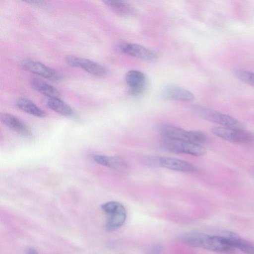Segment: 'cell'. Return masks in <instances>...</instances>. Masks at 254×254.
<instances>
[{"mask_svg":"<svg viewBox=\"0 0 254 254\" xmlns=\"http://www.w3.org/2000/svg\"><path fill=\"white\" fill-rule=\"evenodd\" d=\"M182 240L191 247L200 248L220 254L232 253L235 248L224 234L211 235L197 231L186 233Z\"/></svg>","mask_w":254,"mask_h":254,"instance_id":"cell-1","label":"cell"},{"mask_svg":"<svg viewBox=\"0 0 254 254\" xmlns=\"http://www.w3.org/2000/svg\"><path fill=\"white\" fill-rule=\"evenodd\" d=\"M102 210L107 216L105 229L108 232H113L121 228L125 223L127 210L120 202L111 201L101 205Z\"/></svg>","mask_w":254,"mask_h":254,"instance_id":"cell-2","label":"cell"},{"mask_svg":"<svg viewBox=\"0 0 254 254\" xmlns=\"http://www.w3.org/2000/svg\"><path fill=\"white\" fill-rule=\"evenodd\" d=\"M160 134L166 138L189 141L200 144L207 139L205 133L200 131H188L171 125H164L159 128Z\"/></svg>","mask_w":254,"mask_h":254,"instance_id":"cell-3","label":"cell"},{"mask_svg":"<svg viewBox=\"0 0 254 254\" xmlns=\"http://www.w3.org/2000/svg\"><path fill=\"white\" fill-rule=\"evenodd\" d=\"M193 110L198 116L210 122L224 127L242 128V126L239 121L216 110L202 106H196Z\"/></svg>","mask_w":254,"mask_h":254,"instance_id":"cell-4","label":"cell"},{"mask_svg":"<svg viewBox=\"0 0 254 254\" xmlns=\"http://www.w3.org/2000/svg\"><path fill=\"white\" fill-rule=\"evenodd\" d=\"M163 148L174 153H183L200 156L206 153L205 148L200 144L192 142L164 138L162 142Z\"/></svg>","mask_w":254,"mask_h":254,"instance_id":"cell-5","label":"cell"},{"mask_svg":"<svg viewBox=\"0 0 254 254\" xmlns=\"http://www.w3.org/2000/svg\"><path fill=\"white\" fill-rule=\"evenodd\" d=\"M211 131L217 136L238 144H249L254 140V136L251 133L242 128L214 127Z\"/></svg>","mask_w":254,"mask_h":254,"instance_id":"cell-6","label":"cell"},{"mask_svg":"<svg viewBox=\"0 0 254 254\" xmlns=\"http://www.w3.org/2000/svg\"><path fill=\"white\" fill-rule=\"evenodd\" d=\"M21 66L26 71L51 81H59L62 79L61 73L37 61L24 60L21 63Z\"/></svg>","mask_w":254,"mask_h":254,"instance_id":"cell-7","label":"cell"},{"mask_svg":"<svg viewBox=\"0 0 254 254\" xmlns=\"http://www.w3.org/2000/svg\"><path fill=\"white\" fill-rule=\"evenodd\" d=\"M65 62L70 66L81 68L94 75H103L107 72L105 67L89 59L69 56L66 57Z\"/></svg>","mask_w":254,"mask_h":254,"instance_id":"cell-8","label":"cell"},{"mask_svg":"<svg viewBox=\"0 0 254 254\" xmlns=\"http://www.w3.org/2000/svg\"><path fill=\"white\" fill-rule=\"evenodd\" d=\"M118 47L122 52L145 61H153L157 58L154 52L138 44L122 42Z\"/></svg>","mask_w":254,"mask_h":254,"instance_id":"cell-9","label":"cell"},{"mask_svg":"<svg viewBox=\"0 0 254 254\" xmlns=\"http://www.w3.org/2000/svg\"><path fill=\"white\" fill-rule=\"evenodd\" d=\"M158 166L183 172L194 173L197 171V168L192 164L169 157H159Z\"/></svg>","mask_w":254,"mask_h":254,"instance_id":"cell-10","label":"cell"},{"mask_svg":"<svg viewBox=\"0 0 254 254\" xmlns=\"http://www.w3.org/2000/svg\"><path fill=\"white\" fill-rule=\"evenodd\" d=\"M126 79L131 92L133 94L137 95L141 93L146 87V77L140 71H128L126 75Z\"/></svg>","mask_w":254,"mask_h":254,"instance_id":"cell-11","label":"cell"},{"mask_svg":"<svg viewBox=\"0 0 254 254\" xmlns=\"http://www.w3.org/2000/svg\"><path fill=\"white\" fill-rule=\"evenodd\" d=\"M162 97L167 100L190 101L194 99L193 94L189 91L174 85L165 86L161 91Z\"/></svg>","mask_w":254,"mask_h":254,"instance_id":"cell-12","label":"cell"},{"mask_svg":"<svg viewBox=\"0 0 254 254\" xmlns=\"http://www.w3.org/2000/svg\"><path fill=\"white\" fill-rule=\"evenodd\" d=\"M1 123L12 130L25 136L30 135V130L27 125L18 118L6 113L0 114Z\"/></svg>","mask_w":254,"mask_h":254,"instance_id":"cell-13","label":"cell"},{"mask_svg":"<svg viewBox=\"0 0 254 254\" xmlns=\"http://www.w3.org/2000/svg\"><path fill=\"white\" fill-rule=\"evenodd\" d=\"M29 84L33 89L49 98H60L61 97V93L58 89L39 78H31Z\"/></svg>","mask_w":254,"mask_h":254,"instance_id":"cell-14","label":"cell"},{"mask_svg":"<svg viewBox=\"0 0 254 254\" xmlns=\"http://www.w3.org/2000/svg\"><path fill=\"white\" fill-rule=\"evenodd\" d=\"M93 159L98 164L117 171H124L127 168V162L120 157L95 155Z\"/></svg>","mask_w":254,"mask_h":254,"instance_id":"cell-15","label":"cell"},{"mask_svg":"<svg viewBox=\"0 0 254 254\" xmlns=\"http://www.w3.org/2000/svg\"><path fill=\"white\" fill-rule=\"evenodd\" d=\"M223 234L228 238L235 248H237L245 254H254V244L231 232H225Z\"/></svg>","mask_w":254,"mask_h":254,"instance_id":"cell-16","label":"cell"},{"mask_svg":"<svg viewBox=\"0 0 254 254\" xmlns=\"http://www.w3.org/2000/svg\"><path fill=\"white\" fill-rule=\"evenodd\" d=\"M16 106L20 110L26 113L39 118H44L47 116V113L38 107L30 100L20 97L16 102Z\"/></svg>","mask_w":254,"mask_h":254,"instance_id":"cell-17","label":"cell"},{"mask_svg":"<svg viewBox=\"0 0 254 254\" xmlns=\"http://www.w3.org/2000/svg\"><path fill=\"white\" fill-rule=\"evenodd\" d=\"M47 105L52 110L64 116H70L73 113L72 108L60 98H49Z\"/></svg>","mask_w":254,"mask_h":254,"instance_id":"cell-18","label":"cell"},{"mask_svg":"<svg viewBox=\"0 0 254 254\" xmlns=\"http://www.w3.org/2000/svg\"><path fill=\"white\" fill-rule=\"evenodd\" d=\"M103 2L116 12L126 14L130 11L129 5L126 1L118 0H106Z\"/></svg>","mask_w":254,"mask_h":254,"instance_id":"cell-19","label":"cell"},{"mask_svg":"<svg viewBox=\"0 0 254 254\" xmlns=\"http://www.w3.org/2000/svg\"><path fill=\"white\" fill-rule=\"evenodd\" d=\"M235 76L246 84L254 86V72L237 69L234 72Z\"/></svg>","mask_w":254,"mask_h":254,"instance_id":"cell-20","label":"cell"},{"mask_svg":"<svg viewBox=\"0 0 254 254\" xmlns=\"http://www.w3.org/2000/svg\"><path fill=\"white\" fill-rule=\"evenodd\" d=\"M162 250L160 245H156L150 250V254H159Z\"/></svg>","mask_w":254,"mask_h":254,"instance_id":"cell-21","label":"cell"},{"mask_svg":"<svg viewBox=\"0 0 254 254\" xmlns=\"http://www.w3.org/2000/svg\"><path fill=\"white\" fill-rule=\"evenodd\" d=\"M25 254H39L35 250L32 248L28 249L25 253Z\"/></svg>","mask_w":254,"mask_h":254,"instance_id":"cell-22","label":"cell"},{"mask_svg":"<svg viewBox=\"0 0 254 254\" xmlns=\"http://www.w3.org/2000/svg\"><path fill=\"white\" fill-rule=\"evenodd\" d=\"M252 174L254 175V167H253V168L252 169Z\"/></svg>","mask_w":254,"mask_h":254,"instance_id":"cell-23","label":"cell"}]
</instances>
